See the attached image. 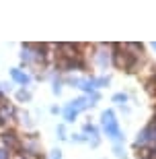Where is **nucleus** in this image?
I'll use <instances>...</instances> for the list:
<instances>
[{"mask_svg": "<svg viewBox=\"0 0 156 159\" xmlns=\"http://www.w3.org/2000/svg\"><path fill=\"white\" fill-rule=\"evenodd\" d=\"M11 77H12V81L19 83L21 87H27V85L31 83V75H29V72H25V70H21V68H12Z\"/></svg>", "mask_w": 156, "mask_h": 159, "instance_id": "nucleus-3", "label": "nucleus"}, {"mask_svg": "<svg viewBox=\"0 0 156 159\" xmlns=\"http://www.w3.org/2000/svg\"><path fill=\"white\" fill-rule=\"evenodd\" d=\"M2 143H4L6 145V149H8V151H11L12 147H15V145H19V136H17V132H8V130H6L4 134H2Z\"/></svg>", "mask_w": 156, "mask_h": 159, "instance_id": "nucleus-4", "label": "nucleus"}, {"mask_svg": "<svg viewBox=\"0 0 156 159\" xmlns=\"http://www.w3.org/2000/svg\"><path fill=\"white\" fill-rule=\"evenodd\" d=\"M60 91H62V83H60V81H56V83H53V93H56V95H60Z\"/></svg>", "mask_w": 156, "mask_h": 159, "instance_id": "nucleus-8", "label": "nucleus"}, {"mask_svg": "<svg viewBox=\"0 0 156 159\" xmlns=\"http://www.w3.org/2000/svg\"><path fill=\"white\" fill-rule=\"evenodd\" d=\"M0 159H11V151L6 147H0Z\"/></svg>", "mask_w": 156, "mask_h": 159, "instance_id": "nucleus-7", "label": "nucleus"}, {"mask_svg": "<svg viewBox=\"0 0 156 159\" xmlns=\"http://www.w3.org/2000/svg\"><path fill=\"white\" fill-rule=\"evenodd\" d=\"M17 159H27V157H25V155H21V157H17Z\"/></svg>", "mask_w": 156, "mask_h": 159, "instance_id": "nucleus-11", "label": "nucleus"}, {"mask_svg": "<svg viewBox=\"0 0 156 159\" xmlns=\"http://www.w3.org/2000/svg\"><path fill=\"white\" fill-rule=\"evenodd\" d=\"M47 159H62V151H60V149H53V151H49Z\"/></svg>", "mask_w": 156, "mask_h": 159, "instance_id": "nucleus-6", "label": "nucleus"}, {"mask_svg": "<svg viewBox=\"0 0 156 159\" xmlns=\"http://www.w3.org/2000/svg\"><path fill=\"white\" fill-rule=\"evenodd\" d=\"M154 50H156V43H154Z\"/></svg>", "mask_w": 156, "mask_h": 159, "instance_id": "nucleus-12", "label": "nucleus"}, {"mask_svg": "<svg viewBox=\"0 0 156 159\" xmlns=\"http://www.w3.org/2000/svg\"><path fill=\"white\" fill-rule=\"evenodd\" d=\"M17 97H19V101H29L31 99V91H25V87H23L21 91H19Z\"/></svg>", "mask_w": 156, "mask_h": 159, "instance_id": "nucleus-5", "label": "nucleus"}, {"mask_svg": "<svg viewBox=\"0 0 156 159\" xmlns=\"http://www.w3.org/2000/svg\"><path fill=\"white\" fill-rule=\"evenodd\" d=\"M58 134H60V139H66V136H64V134H66V128H64V124H60V126H58Z\"/></svg>", "mask_w": 156, "mask_h": 159, "instance_id": "nucleus-9", "label": "nucleus"}, {"mask_svg": "<svg viewBox=\"0 0 156 159\" xmlns=\"http://www.w3.org/2000/svg\"><path fill=\"white\" fill-rule=\"evenodd\" d=\"M86 101H91V97H78V99L70 101L68 106L64 107V118H66V122H74V118L78 116V112H82V110H86L91 103H86Z\"/></svg>", "mask_w": 156, "mask_h": 159, "instance_id": "nucleus-1", "label": "nucleus"}, {"mask_svg": "<svg viewBox=\"0 0 156 159\" xmlns=\"http://www.w3.org/2000/svg\"><path fill=\"white\" fill-rule=\"evenodd\" d=\"M125 99H127V95H123V93H119V95L113 97V101H125Z\"/></svg>", "mask_w": 156, "mask_h": 159, "instance_id": "nucleus-10", "label": "nucleus"}, {"mask_svg": "<svg viewBox=\"0 0 156 159\" xmlns=\"http://www.w3.org/2000/svg\"><path fill=\"white\" fill-rule=\"evenodd\" d=\"M101 122H103L105 132H107L111 139H115V141H119V139H121V136H119V128H117V122H115V116H113V112H103V116H101Z\"/></svg>", "mask_w": 156, "mask_h": 159, "instance_id": "nucleus-2", "label": "nucleus"}]
</instances>
